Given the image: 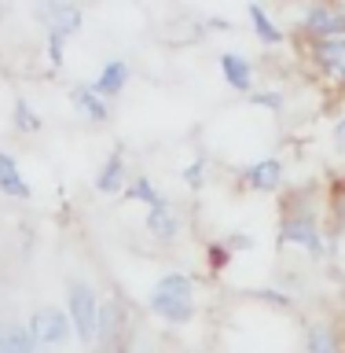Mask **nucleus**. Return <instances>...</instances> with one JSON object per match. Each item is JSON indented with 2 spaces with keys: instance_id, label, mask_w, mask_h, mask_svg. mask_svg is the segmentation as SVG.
<instances>
[{
  "instance_id": "nucleus-1",
  "label": "nucleus",
  "mask_w": 345,
  "mask_h": 353,
  "mask_svg": "<svg viewBox=\"0 0 345 353\" xmlns=\"http://www.w3.org/2000/svg\"><path fill=\"white\" fill-rule=\"evenodd\" d=\"M147 313L158 316L169 327L191 324L198 313V298H195V276L191 272H165L151 283L147 291Z\"/></svg>"
},
{
  "instance_id": "nucleus-2",
  "label": "nucleus",
  "mask_w": 345,
  "mask_h": 353,
  "mask_svg": "<svg viewBox=\"0 0 345 353\" xmlns=\"http://www.w3.org/2000/svg\"><path fill=\"white\" fill-rule=\"evenodd\" d=\"M280 243L309 254V258H316V261L331 254V243L324 236V228H320L316 210L305 206V203H286L283 221H280Z\"/></svg>"
},
{
  "instance_id": "nucleus-3",
  "label": "nucleus",
  "mask_w": 345,
  "mask_h": 353,
  "mask_svg": "<svg viewBox=\"0 0 345 353\" xmlns=\"http://www.w3.org/2000/svg\"><path fill=\"white\" fill-rule=\"evenodd\" d=\"M99 302L103 298L96 294V287L85 280V276H70L66 280V316H70V327H74V339L81 346L96 350V324H99Z\"/></svg>"
},
{
  "instance_id": "nucleus-4",
  "label": "nucleus",
  "mask_w": 345,
  "mask_h": 353,
  "mask_svg": "<svg viewBox=\"0 0 345 353\" xmlns=\"http://www.w3.org/2000/svg\"><path fill=\"white\" fill-rule=\"evenodd\" d=\"M33 342L41 350H63L66 342L74 339V327H70V316H66L63 305H37L26 320Z\"/></svg>"
},
{
  "instance_id": "nucleus-5",
  "label": "nucleus",
  "mask_w": 345,
  "mask_h": 353,
  "mask_svg": "<svg viewBox=\"0 0 345 353\" xmlns=\"http://www.w3.org/2000/svg\"><path fill=\"white\" fill-rule=\"evenodd\" d=\"M297 30L305 33L309 44L338 41V37H345V8H338V4H305L302 15H297Z\"/></svg>"
},
{
  "instance_id": "nucleus-6",
  "label": "nucleus",
  "mask_w": 345,
  "mask_h": 353,
  "mask_svg": "<svg viewBox=\"0 0 345 353\" xmlns=\"http://www.w3.org/2000/svg\"><path fill=\"white\" fill-rule=\"evenodd\" d=\"M125 305L118 298L99 302V324H96V353H118L125 346Z\"/></svg>"
},
{
  "instance_id": "nucleus-7",
  "label": "nucleus",
  "mask_w": 345,
  "mask_h": 353,
  "mask_svg": "<svg viewBox=\"0 0 345 353\" xmlns=\"http://www.w3.org/2000/svg\"><path fill=\"white\" fill-rule=\"evenodd\" d=\"M286 181V165L280 159H272V154H264V159L250 162L247 170H242V188H250V192H261V195H272L280 192Z\"/></svg>"
},
{
  "instance_id": "nucleus-8",
  "label": "nucleus",
  "mask_w": 345,
  "mask_h": 353,
  "mask_svg": "<svg viewBox=\"0 0 345 353\" xmlns=\"http://www.w3.org/2000/svg\"><path fill=\"white\" fill-rule=\"evenodd\" d=\"M143 232L162 243V247H169V243H176V236L184 232V217L180 210H176L173 203H162V206H151L147 214H143Z\"/></svg>"
},
{
  "instance_id": "nucleus-9",
  "label": "nucleus",
  "mask_w": 345,
  "mask_h": 353,
  "mask_svg": "<svg viewBox=\"0 0 345 353\" xmlns=\"http://www.w3.org/2000/svg\"><path fill=\"white\" fill-rule=\"evenodd\" d=\"M37 22L44 26V33L74 37V33L85 26V11L77 4H37Z\"/></svg>"
},
{
  "instance_id": "nucleus-10",
  "label": "nucleus",
  "mask_w": 345,
  "mask_h": 353,
  "mask_svg": "<svg viewBox=\"0 0 345 353\" xmlns=\"http://www.w3.org/2000/svg\"><path fill=\"white\" fill-rule=\"evenodd\" d=\"M309 55H313V63H316L320 74H327L335 85L345 88V37L309 44Z\"/></svg>"
},
{
  "instance_id": "nucleus-11",
  "label": "nucleus",
  "mask_w": 345,
  "mask_h": 353,
  "mask_svg": "<svg viewBox=\"0 0 345 353\" xmlns=\"http://www.w3.org/2000/svg\"><path fill=\"white\" fill-rule=\"evenodd\" d=\"M96 192L99 195H125V184H129V165H125V154L121 151H110L103 165L96 170Z\"/></svg>"
},
{
  "instance_id": "nucleus-12",
  "label": "nucleus",
  "mask_w": 345,
  "mask_h": 353,
  "mask_svg": "<svg viewBox=\"0 0 345 353\" xmlns=\"http://www.w3.org/2000/svg\"><path fill=\"white\" fill-rule=\"evenodd\" d=\"M305 353H345V342H342V331L331 324V320H309L305 324V339H302Z\"/></svg>"
},
{
  "instance_id": "nucleus-13",
  "label": "nucleus",
  "mask_w": 345,
  "mask_h": 353,
  "mask_svg": "<svg viewBox=\"0 0 345 353\" xmlns=\"http://www.w3.org/2000/svg\"><path fill=\"white\" fill-rule=\"evenodd\" d=\"M129 77H132V66L125 59H107L103 66H99V74L92 77V88H96L99 99H114V96L125 92Z\"/></svg>"
},
{
  "instance_id": "nucleus-14",
  "label": "nucleus",
  "mask_w": 345,
  "mask_h": 353,
  "mask_svg": "<svg viewBox=\"0 0 345 353\" xmlns=\"http://www.w3.org/2000/svg\"><path fill=\"white\" fill-rule=\"evenodd\" d=\"M220 77H224V85L231 88V92H253V63L247 59V55L239 52H220Z\"/></svg>"
},
{
  "instance_id": "nucleus-15",
  "label": "nucleus",
  "mask_w": 345,
  "mask_h": 353,
  "mask_svg": "<svg viewBox=\"0 0 345 353\" xmlns=\"http://www.w3.org/2000/svg\"><path fill=\"white\" fill-rule=\"evenodd\" d=\"M70 107L88 121V125H103V121L110 118L107 99H99L92 85H70Z\"/></svg>"
},
{
  "instance_id": "nucleus-16",
  "label": "nucleus",
  "mask_w": 345,
  "mask_h": 353,
  "mask_svg": "<svg viewBox=\"0 0 345 353\" xmlns=\"http://www.w3.org/2000/svg\"><path fill=\"white\" fill-rule=\"evenodd\" d=\"M0 195H8V199H30L33 195V188L26 184V173L19 170V162H15V154L0 148Z\"/></svg>"
},
{
  "instance_id": "nucleus-17",
  "label": "nucleus",
  "mask_w": 345,
  "mask_h": 353,
  "mask_svg": "<svg viewBox=\"0 0 345 353\" xmlns=\"http://www.w3.org/2000/svg\"><path fill=\"white\" fill-rule=\"evenodd\" d=\"M0 353H44L22 320H0Z\"/></svg>"
},
{
  "instance_id": "nucleus-18",
  "label": "nucleus",
  "mask_w": 345,
  "mask_h": 353,
  "mask_svg": "<svg viewBox=\"0 0 345 353\" xmlns=\"http://www.w3.org/2000/svg\"><path fill=\"white\" fill-rule=\"evenodd\" d=\"M247 19H250L253 33H258V37L269 44V48L283 44V30L272 22V15H269V8H264V4H247Z\"/></svg>"
},
{
  "instance_id": "nucleus-19",
  "label": "nucleus",
  "mask_w": 345,
  "mask_h": 353,
  "mask_svg": "<svg viewBox=\"0 0 345 353\" xmlns=\"http://www.w3.org/2000/svg\"><path fill=\"white\" fill-rule=\"evenodd\" d=\"M11 125H15V132H22V137H37L44 129V121L37 114V107H33L26 96H19L15 103H11Z\"/></svg>"
},
{
  "instance_id": "nucleus-20",
  "label": "nucleus",
  "mask_w": 345,
  "mask_h": 353,
  "mask_svg": "<svg viewBox=\"0 0 345 353\" xmlns=\"http://www.w3.org/2000/svg\"><path fill=\"white\" fill-rule=\"evenodd\" d=\"M125 199H132V203H143V206H162V203H169L158 188H154L151 176H132V181L125 184Z\"/></svg>"
},
{
  "instance_id": "nucleus-21",
  "label": "nucleus",
  "mask_w": 345,
  "mask_h": 353,
  "mask_svg": "<svg viewBox=\"0 0 345 353\" xmlns=\"http://www.w3.org/2000/svg\"><path fill=\"white\" fill-rule=\"evenodd\" d=\"M66 44H70V37H63V33H44V52H48L52 70H63V63H66Z\"/></svg>"
},
{
  "instance_id": "nucleus-22",
  "label": "nucleus",
  "mask_w": 345,
  "mask_h": 353,
  "mask_svg": "<svg viewBox=\"0 0 345 353\" xmlns=\"http://www.w3.org/2000/svg\"><path fill=\"white\" fill-rule=\"evenodd\" d=\"M206 165H209V162H206V154H198V159L184 170V184L191 188V192H198V188L206 184Z\"/></svg>"
},
{
  "instance_id": "nucleus-23",
  "label": "nucleus",
  "mask_w": 345,
  "mask_h": 353,
  "mask_svg": "<svg viewBox=\"0 0 345 353\" xmlns=\"http://www.w3.org/2000/svg\"><path fill=\"white\" fill-rule=\"evenodd\" d=\"M228 258H231V250L224 247V243H209V269H213V272L224 269Z\"/></svg>"
},
{
  "instance_id": "nucleus-24",
  "label": "nucleus",
  "mask_w": 345,
  "mask_h": 353,
  "mask_svg": "<svg viewBox=\"0 0 345 353\" xmlns=\"http://www.w3.org/2000/svg\"><path fill=\"white\" fill-rule=\"evenodd\" d=\"M250 103L258 107H269V110H283V92H253Z\"/></svg>"
},
{
  "instance_id": "nucleus-25",
  "label": "nucleus",
  "mask_w": 345,
  "mask_h": 353,
  "mask_svg": "<svg viewBox=\"0 0 345 353\" xmlns=\"http://www.w3.org/2000/svg\"><path fill=\"white\" fill-rule=\"evenodd\" d=\"M331 140H335V151L345 154V110L335 118V125H331Z\"/></svg>"
},
{
  "instance_id": "nucleus-26",
  "label": "nucleus",
  "mask_w": 345,
  "mask_h": 353,
  "mask_svg": "<svg viewBox=\"0 0 345 353\" xmlns=\"http://www.w3.org/2000/svg\"><path fill=\"white\" fill-rule=\"evenodd\" d=\"M118 353H132V350H129V346H121V350H118Z\"/></svg>"
}]
</instances>
